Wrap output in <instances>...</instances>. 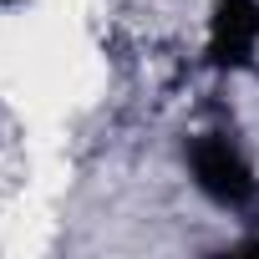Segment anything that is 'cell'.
Returning a JSON list of instances; mask_svg holds the SVG:
<instances>
[{
	"label": "cell",
	"instance_id": "cell-1",
	"mask_svg": "<svg viewBox=\"0 0 259 259\" xmlns=\"http://www.w3.org/2000/svg\"><path fill=\"white\" fill-rule=\"evenodd\" d=\"M193 178L219 203H244L254 193V178H249L244 158L229 148V138H198L193 143Z\"/></svg>",
	"mask_w": 259,
	"mask_h": 259
},
{
	"label": "cell",
	"instance_id": "cell-2",
	"mask_svg": "<svg viewBox=\"0 0 259 259\" xmlns=\"http://www.w3.org/2000/svg\"><path fill=\"white\" fill-rule=\"evenodd\" d=\"M259 36V11L254 0H224L213 16V56L219 61H244V51Z\"/></svg>",
	"mask_w": 259,
	"mask_h": 259
}]
</instances>
